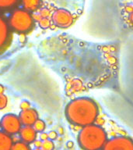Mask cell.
Returning a JSON list of instances; mask_svg holds the SVG:
<instances>
[{
    "label": "cell",
    "mask_w": 133,
    "mask_h": 150,
    "mask_svg": "<svg viewBox=\"0 0 133 150\" xmlns=\"http://www.w3.org/2000/svg\"><path fill=\"white\" fill-rule=\"evenodd\" d=\"M107 140V134L104 129L94 124L83 127L77 137L79 147L86 150L103 149Z\"/></svg>",
    "instance_id": "2"
},
{
    "label": "cell",
    "mask_w": 133,
    "mask_h": 150,
    "mask_svg": "<svg viewBox=\"0 0 133 150\" xmlns=\"http://www.w3.org/2000/svg\"><path fill=\"white\" fill-rule=\"evenodd\" d=\"M22 124L18 116L13 113L4 115L0 120V127L4 132L9 135H13L19 133Z\"/></svg>",
    "instance_id": "5"
},
{
    "label": "cell",
    "mask_w": 133,
    "mask_h": 150,
    "mask_svg": "<svg viewBox=\"0 0 133 150\" xmlns=\"http://www.w3.org/2000/svg\"><path fill=\"white\" fill-rule=\"evenodd\" d=\"M4 87L2 86V84H0V95L2 94H4Z\"/></svg>",
    "instance_id": "22"
},
{
    "label": "cell",
    "mask_w": 133,
    "mask_h": 150,
    "mask_svg": "<svg viewBox=\"0 0 133 150\" xmlns=\"http://www.w3.org/2000/svg\"><path fill=\"white\" fill-rule=\"evenodd\" d=\"M34 146L36 148H38V149H40V148H41V145H42V142L41 141H37L35 140L34 142Z\"/></svg>",
    "instance_id": "20"
},
{
    "label": "cell",
    "mask_w": 133,
    "mask_h": 150,
    "mask_svg": "<svg viewBox=\"0 0 133 150\" xmlns=\"http://www.w3.org/2000/svg\"><path fill=\"white\" fill-rule=\"evenodd\" d=\"M103 149L106 150H132L133 142L129 137L120 136L107 140Z\"/></svg>",
    "instance_id": "6"
},
{
    "label": "cell",
    "mask_w": 133,
    "mask_h": 150,
    "mask_svg": "<svg viewBox=\"0 0 133 150\" xmlns=\"http://www.w3.org/2000/svg\"><path fill=\"white\" fill-rule=\"evenodd\" d=\"M20 4V0H0V13L10 11Z\"/></svg>",
    "instance_id": "12"
},
{
    "label": "cell",
    "mask_w": 133,
    "mask_h": 150,
    "mask_svg": "<svg viewBox=\"0 0 133 150\" xmlns=\"http://www.w3.org/2000/svg\"><path fill=\"white\" fill-rule=\"evenodd\" d=\"M13 30L9 28L7 19L0 13V56L7 52L13 42Z\"/></svg>",
    "instance_id": "4"
},
{
    "label": "cell",
    "mask_w": 133,
    "mask_h": 150,
    "mask_svg": "<svg viewBox=\"0 0 133 150\" xmlns=\"http://www.w3.org/2000/svg\"><path fill=\"white\" fill-rule=\"evenodd\" d=\"M52 23L60 28H67L73 23V16L69 11L65 9H58L51 16Z\"/></svg>",
    "instance_id": "7"
},
{
    "label": "cell",
    "mask_w": 133,
    "mask_h": 150,
    "mask_svg": "<svg viewBox=\"0 0 133 150\" xmlns=\"http://www.w3.org/2000/svg\"><path fill=\"white\" fill-rule=\"evenodd\" d=\"M28 108H30V104L27 101H23L20 104V109L23 110H27Z\"/></svg>",
    "instance_id": "18"
},
{
    "label": "cell",
    "mask_w": 133,
    "mask_h": 150,
    "mask_svg": "<svg viewBox=\"0 0 133 150\" xmlns=\"http://www.w3.org/2000/svg\"><path fill=\"white\" fill-rule=\"evenodd\" d=\"M30 148L29 146V144L25 143L23 141L21 142H17L16 143H13L12 145L11 149H15V150H27L30 149Z\"/></svg>",
    "instance_id": "14"
},
{
    "label": "cell",
    "mask_w": 133,
    "mask_h": 150,
    "mask_svg": "<svg viewBox=\"0 0 133 150\" xmlns=\"http://www.w3.org/2000/svg\"><path fill=\"white\" fill-rule=\"evenodd\" d=\"M13 140L9 135L3 131H0V150H9L12 149Z\"/></svg>",
    "instance_id": "11"
},
{
    "label": "cell",
    "mask_w": 133,
    "mask_h": 150,
    "mask_svg": "<svg viewBox=\"0 0 133 150\" xmlns=\"http://www.w3.org/2000/svg\"><path fill=\"white\" fill-rule=\"evenodd\" d=\"M20 138L21 141L25 143L30 144L33 143L37 138V131H35L33 126H23L21 127L19 131Z\"/></svg>",
    "instance_id": "9"
},
{
    "label": "cell",
    "mask_w": 133,
    "mask_h": 150,
    "mask_svg": "<svg viewBox=\"0 0 133 150\" xmlns=\"http://www.w3.org/2000/svg\"><path fill=\"white\" fill-rule=\"evenodd\" d=\"M48 138H50L51 140H54V139H55L57 138V133L55 132V131H51L50 133L48 134Z\"/></svg>",
    "instance_id": "19"
},
{
    "label": "cell",
    "mask_w": 133,
    "mask_h": 150,
    "mask_svg": "<svg viewBox=\"0 0 133 150\" xmlns=\"http://www.w3.org/2000/svg\"><path fill=\"white\" fill-rule=\"evenodd\" d=\"M51 25V21L46 17H43L39 21V26L42 28H48Z\"/></svg>",
    "instance_id": "16"
},
{
    "label": "cell",
    "mask_w": 133,
    "mask_h": 150,
    "mask_svg": "<svg viewBox=\"0 0 133 150\" xmlns=\"http://www.w3.org/2000/svg\"><path fill=\"white\" fill-rule=\"evenodd\" d=\"M32 126L35 131H37V133H42L45 131V128H46V124L44 120H42L39 118L34 122V124H33Z\"/></svg>",
    "instance_id": "13"
},
{
    "label": "cell",
    "mask_w": 133,
    "mask_h": 150,
    "mask_svg": "<svg viewBox=\"0 0 133 150\" xmlns=\"http://www.w3.org/2000/svg\"><path fill=\"white\" fill-rule=\"evenodd\" d=\"M42 0H20V4L23 9L30 13L37 11L41 6Z\"/></svg>",
    "instance_id": "10"
},
{
    "label": "cell",
    "mask_w": 133,
    "mask_h": 150,
    "mask_svg": "<svg viewBox=\"0 0 133 150\" xmlns=\"http://www.w3.org/2000/svg\"><path fill=\"white\" fill-rule=\"evenodd\" d=\"M7 21L13 32L21 35L30 32L35 26L34 16L23 8L13 9Z\"/></svg>",
    "instance_id": "3"
},
{
    "label": "cell",
    "mask_w": 133,
    "mask_h": 150,
    "mask_svg": "<svg viewBox=\"0 0 133 150\" xmlns=\"http://www.w3.org/2000/svg\"><path fill=\"white\" fill-rule=\"evenodd\" d=\"M65 114L70 124L83 127L95 123L99 115V108L92 98L82 97L68 103Z\"/></svg>",
    "instance_id": "1"
},
{
    "label": "cell",
    "mask_w": 133,
    "mask_h": 150,
    "mask_svg": "<svg viewBox=\"0 0 133 150\" xmlns=\"http://www.w3.org/2000/svg\"><path fill=\"white\" fill-rule=\"evenodd\" d=\"M48 134L45 133H44V132H42L41 133V139L43 141L46 140V139H48Z\"/></svg>",
    "instance_id": "21"
},
{
    "label": "cell",
    "mask_w": 133,
    "mask_h": 150,
    "mask_svg": "<svg viewBox=\"0 0 133 150\" xmlns=\"http://www.w3.org/2000/svg\"><path fill=\"white\" fill-rule=\"evenodd\" d=\"M7 103H8V98L6 96H5L4 94L0 95V110L6 107Z\"/></svg>",
    "instance_id": "17"
},
{
    "label": "cell",
    "mask_w": 133,
    "mask_h": 150,
    "mask_svg": "<svg viewBox=\"0 0 133 150\" xmlns=\"http://www.w3.org/2000/svg\"><path fill=\"white\" fill-rule=\"evenodd\" d=\"M22 126H32L38 119V112L32 108L23 110L18 116Z\"/></svg>",
    "instance_id": "8"
},
{
    "label": "cell",
    "mask_w": 133,
    "mask_h": 150,
    "mask_svg": "<svg viewBox=\"0 0 133 150\" xmlns=\"http://www.w3.org/2000/svg\"><path fill=\"white\" fill-rule=\"evenodd\" d=\"M55 148L53 142L51 140H48V138L42 142L41 149L44 150H51Z\"/></svg>",
    "instance_id": "15"
}]
</instances>
